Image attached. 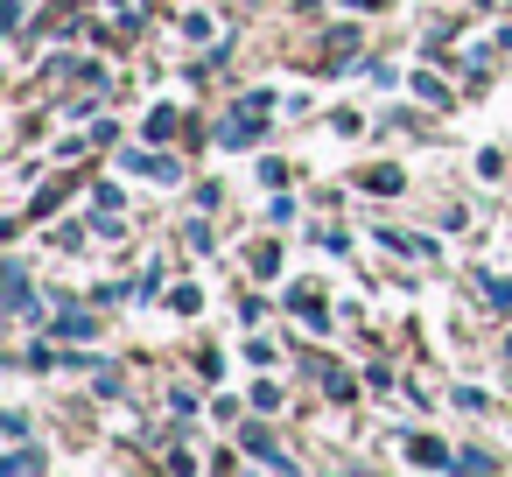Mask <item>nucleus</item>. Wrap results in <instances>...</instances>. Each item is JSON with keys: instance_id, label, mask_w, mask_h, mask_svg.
Here are the masks:
<instances>
[{"instance_id": "obj_1", "label": "nucleus", "mask_w": 512, "mask_h": 477, "mask_svg": "<svg viewBox=\"0 0 512 477\" xmlns=\"http://www.w3.org/2000/svg\"><path fill=\"white\" fill-rule=\"evenodd\" d=\"M0 274H8V281H0V295H8V316H29V309H36L29 274H22V267H0Z\"/></svg>"}, {"instance_id": "obj_2", "label": "nucleus", "mask_w": 512, "mask_h": 477, "mask_svg": "<svg viewBox=\"0 0 512 477\" xmlns=\"http://www.w3.org/2000/svg\"><path fill=\"white\" fill-rule=\"evenodd\" d=\"M407 456H414L421 470H449V463H456V456H449V442H435V435H414V449H407Z\"/></svg>"}, {"instance_id": "obj_3", "label": "nucleus", "mask_w": 512, "mask_h": 477, "mask_svg": "<svg viewBox=\"0 0 512 477\" xmlns=\"http://www.w3.org/2000/svg\"><path fill=\"white\" fill-rule=\"evenodd\" d=\"M57 337H78L85 344V337H99V323L92 316H57Z\"/></svg>"}]
</instances>
